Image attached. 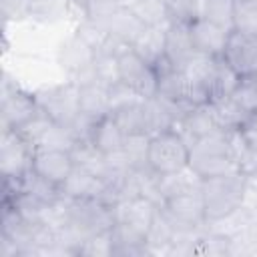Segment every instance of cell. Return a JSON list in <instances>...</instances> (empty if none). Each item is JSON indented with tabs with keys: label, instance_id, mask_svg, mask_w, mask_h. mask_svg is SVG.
Segmentation results:
<instances>
[{
	"label": "cell",
	"instance_id": "1",
	"mask_svg": "<svg viewBox=\"0 0 257 257\" xmlns=\"http://www.w3.org/2000/svg\"><path fill=\"white\" fill-rule=\"evenodd\" d=\"M189 167L201 177H217L225 173L239 171V165L233 157L227 133H211L207 137L197 139L189 147Z\"/></svg>",
	"mask_w": 257,
	"mask_h": 257
},
{
	"label": "cell",
	"instance_id": "2",
	"mask_svg": "<svg viewBox=\"0 0 257 257\" xmlns=\"http://www.w3.org/2000/svg\"><path fill=\"white\" fill-rule=\"evenodd\" d=\"M245 189H247V175L241 171L203 179L201 195L205 201L207 221H217L239 209L245 201Z\"/></svg>",
	"mask_w": 257,
	"mask_h": 257
},
{
	"label": "cell",
	"instance_id": "3",
	"mask_svg": "<svg viewBox=\"0 0 257 257\" xmlns=\"http://www.w3.org/2000/svg\"><path fill=\"white\" fill-rule=\"evenodd\" d=\"M147 165L157 175H169L189 167V145L173 128L155 133L149 141Z\"/></svg>",
	"mask_w": 257,
	"mask_h": 257
},
{
	"label": "cell",
	"instance_id": "4",
	"mask_svg": "<svg viewBox=\"0 0 257 257\" xmlns=\"http://www.w3.org/2000/svg\"><path fill=\"white\" fill-rule=\"evenodd\" d=\"M68 223L82 235V239L110 231L114 225L112 205L100 199H68Z\"/></svg>",
	"mask_w": 257,
	"mask_h": 257
},
{
	"label": "cell",
	"instance_id": "5",
	"mask_svg": "<svg viewBox=\"0 0 257 257\" xmlns=\"http://www.w3.org/2000/svg\"><path fill=\"white\" fill-rule=\"evenodd\" d=\"M159 209L175 227V231H201L207 227V213L201 191L165 199Z\"/></svg>",
	"mask_w": 257,
	"mask_h": 257
},
{
	"label": "cell",
	"instance_id": "6",
	"mask_svg": "<svg viewBox=\"0 0 257 257\" xmlns=\"http://www.w3.org/2000/svg\"><path fill=\"white\" fill-rule=\"evenodd\" d=\"M36 100L40 108L58 124L68 126L80 114V100H78V84L66 82L58 86H48L36 92Z\"/></svg>",
	"mask_w": 257,
	"mask_h": 257
},
{
	"label": "cell",
	"instance_id": "7",
	"mask_svg": "<svg viewBox=\"0 0 257 257\" xmlns=\"http://www.w3.org/2000/svg\"><path fill=\"white\" fill-rule=\"evenodd\" d=\"M34 147L14 128H2L0 137V173L4 179H20L32 169Z\"/></svg>",
	"mask_w": 257,
	"mask_h": 257
},
{
	"label": "cell",
	"instance_id": "8",
	"mask_svg": "<svg viewBox=\"0 0 257 257\" xmlns=\"http://www.w3.org/2000/svg\"><path fill=\"white\" fill-rule=\"evenodd\" d=\"M219 60L221 58L217 56L195 52L187 60V64L181 68L187 78V86H189L187 100L191 104H207L211 100V90H213V80L217 74Z\"/></svg>",
	"mask_w": 257,
	"mask_h": 257
},
{
	"label": "cell",
	"instance_id": "9",
	"mask_svg": "<svg viewBox=\"0 0 257 257\" xmlns=\"http://www.w3.org/2000/svg\"><path fill=\"white\" fill-rule=\"evenodd\" d=\"M118 78L128 84L143 98L157 96V70L147 64L131 46H124L118 54Z\"/></svg>",
	"mask_w": 257,
	"mask_h": 257
},
{
	"label": "cell",
	"instance_id": "10",
	"mask_svg": "<svg viewBox=\"0 0 257 257\" xmlns=\"http://www.w3.org/2000/svg\"><path fill=\"white\" fill-rule=\"evenodd\" d=\"M221 58L243 78L257 74V34L231 30Z\"/></svg>",
	"mask_w": 257,
	"mask_h": 257
},
{
	"label": "cell",
	"instance_id": "11",
	"mask_svg": "<svg viewBox=\"0 0 257 257\" xmlns=\"http://www.w3.org/2000/svg\"><path fill=\"white\" fill-rule=\"evenodd\" d=\"M40 110V104L36 100V94L22 92L16 86H10L4 82L2 88V106H0V116H2V128H20L24 122H28L36 112Z\"/></svg>",
	"mask_w": 257,
	"mask_h": 257
},
{
	"label": "cell",
	"instance_id": "12",
	"mask_svg": "<svg viewBox=\"0 0 257 257\" xmlns=\"http://www.w3.org/2000/svg\"><path fill=\"white\" fill-rule=\"evenodd\" d=\"M74 169V159L70 151L64 149H36L32 157V171L48 179L54 185H62Z\"/></svg>",
	"mask_w": 257,
	"mask_h": 257
},
{
	"label": "cell",
	"instance_id": "13",
	"mask_svg": "<svg viewBox=\"0 0 257 257\" xmlns=\"http://www.w3.org/2000/svg\"><path fill=\"white\" fill-rule=\"evenodd\" d=\"M189 30H191V40H193L195 52L221 58L231 30H227L225 26H219V24L207 20V18L191 20L189 22Z\"/></svg>",
	"mask_w": 257,
	"mask_h": 257
},
{
	"label": "cell",
	"instance_id": "14",
	"mask_svg": "<svg viewBox=\"0 0 257 257\" xmlns=\"http://www.w3.org/2000/svg\"><path fill=\"white\" fill-rule=\"evenodd\" d=\"M195 54L189 22L183 20H171L165 28V58L175 66L183 68L187 60Z\"/></svg>",
	"mask_w": 257,
	"mask_h": 257
},
{
	"label": "cell",
	"instance_id": "15",
	"mask_svg": "<svg viewBox=\"0 0 257 257\" xmlns=\"http://www.w3.org/2000/svg\"><path fill=\"white\" fill-rule=\"evenodd\" d=\"M92 58H94V50L76 34L60 50V64L74 76V82H86L92 78L90 72Z\"/></svg>",
	"mask_w": 257,
	"mask_h": 257
},
{
	"label": "cell",
	"instance_id": "16",
	"mask_svg": "<svg viewBox=\"0 0 257 257\" xmlns=\"http://www.w3.org/2000/svg\"><path fill=\"white\" fill-rule=\"evenodd\" d=\"M60 195H64L68 199H100V201H104L106 185L98 175L74 167L72 173L66 177V181L60 185Z\"/></svg>",
	"mask_w": 257,
	"mask_h": 257
},
{
	"label": "cell",
	"instance_id": "17",
	"mask_svg": "<svg viewBox=\"0 0 257 257\" xmlns=\"http://www.w3.org/2000/svg\"><path fill=\"white\" fill-rule=\"evenodd\" d=\"M157 70V96H163L167 100L173 102H189V86H187V78L183 74L181 68H175L167 58L155 66ZM191 104V102H189Z\"/></svg>",
	"mask_w": 257,
	"mask_h": 257
},
{
	"label": "cell",
	"instance_id": "18",
	"mask_svg": "<svg viewBox=\"0 0 257 257\" xmlns=\"http://www.w3.org/2000/svg\"><path fill=\"white\" fill-rule=\"evenodd\" d=\"M207 104H209L215 124L221 133L241 131V126L247 122V118L251 114L233 96H217V98H211Z\"/></svg>",
	"mask_w": 257,
	"mask_h": 257
},
{
	"label": "cell",
	"instance_id": "19",
	"mask_svg": "<svg viewBox=\"0 0 257 257\" xmlns=\"http://www.w3.org/2000/svg\"><path fill=\"white\" fill-rule=\"evenodd\" d=\"M165 28L167 26H145L131 42V48L153 68L165 60Z\"/></svg>",
	"mask_w": 257,
	"mask_h": 257
},
{
	"label": "cell",
	"instance_id": "20",
	"mask_svg": "<svg viewBox=\"0 0 257 257\" xmlns=\"http://www.w3.org/2000/svg\"><path fill=\"white\" fill-rule=\"evenodd\" d=\"M78 84V100H80V112L88 114L90 118L98 120L106 114H110L108 106V86L96 82L94 78L86 82H76Z\"/></svg>",
	"mask_w": 257,
	"mask_h": 257
},
{
	"label": "cell",
	"instance_id": "21",
	"mask_svg": "<svg viewBox=\"0 0 257 257\" xmlns=\"http://www.w3.org/2000/svg\"><path fill=\"white\" fill-rule=\"evenodd\" d=\"M124 133L122 128L118 126V122L114 120L112 114H106L102 118H98L92 126V133H90V143L102 153V155H110V153H116L122 149L124 145Z\"/></svg>",
	"mask_w": 257,
	"mask_h": 257
},
{
	"label": "cell",
	"instance_id": "22",
	"mask_svg": "<svg viewBox=\"0 0 257 257\" xmlns=\"http://www.w3.org/2000/svg\"><path fill=\"white\" fill-rule=\"evenodd\" d=\"M201 185H203V179L191 167H185V169L169 173V175H161V179H159L163 201L171 199V197H177V195L201 191Z\"/></svg>",
	"mask_w": 257,
	"mask_h": 257
},
{
	"label": "cell",
	"instance_id": "23",
	"mask_svg": "<svg viewBox=\"0 0 257 257\" xmlns=\"http://www.w3.org/2000/svg\"><path fill=\"white\" fill-rule=\"evenodd\" d=\"M175 237V227L169 223V219L163 215L161 209H157L151 227L147 231V255H169V247Z\"/></svg>",
	"mask_w": 257,
	"mask_h": 257
},
{
	"label": "cell",
	"instance_id": "24",
	"mask_svg": "<svg viewBox=\"0 0 257 257\" xmlns=\"http://www.w3.org/2000/svg\"><path fill=\"white\" fill-rule=\"evenodd\" d=\"M143 28H145L143 22L133 14V10H131L128 6L120 8V10L104 24V30H106L110 36L118 38L120 42H124V44H128V46H131V42L137 38V34H139Z\"/></svg>",
	"mask_w": 257,
	"mask_h": 257
},
{
	"label": "cell",
	"instance_id": "25",
	"mask_svg": "<svg viewBox=\"0 0 257 257\" xmlns=\"http://www.w3.org/2000/svg\"><path fill=\"white\" fill-rule=\"evenodd\" d=\"M128 8L143 26H169L171 22L167 0H133Z\"/></svg>",
	"mask_w": 257,
	"mask_h": 257
},
{
	"label": "cell",
	"instance_id": "26",
	"mask_svg": "<svg viewBox=\"0 0 257 257\" xmlns=\"http://www.w3.org/2000/svg\"><path fill=\"white\" fill-rule=\"evenodd\" d=\"M92 78L104 86H110L112 82L120 80L118 78V56L108 50H96L90 66Z\"/></svg>",
	"mask_w": 257,
	"mask_h": 257
},
{
	"label": "cell",
	"instance_id": "27",
	"mask_svg": "<svg viewBox=\"0 0 257 257\" xmlns=\"http://www.w3.org/2000/svg\"><path fill=\"white\" fill-rule=\"evenodd\" d=\"M54 124H58V122H54V120L40 108L28 122H24V124H22L20 128H16V131H18V133H20V135H22V137L36 149V147L44 141V137L52 131Z\"/></svg>",
	"mask_w": 257,
	"mask_h": 257
},
{
	"label": "cell",
	"instance_id": "28",
	"mask_svg": "<svg viewBox=\"0 0 257 257\" xmlns=\"http://www.w3.org/2000/svg\"><path fill=\"white\" fill-rule=\"evenodd\" d=\"M76 255H80V257H112L114 255L112 229L86 237L82 241V245L78 247Z\"/></svg>",
	"mask_w": 257,
	"mask_h": 257
},
{
	"label": "cell",
	"instance_id": "29",
	"mask_svg": "<svg viewBox=\"0 0 257 257\" xmlns=\"http://www.w3.org/2000/svg\"><path fill=\"white\" fill-rule=\"evenodd\" d=\"M149 141H151L149 135H126V137H124L122 153H124V157H126V161L131 163L133 169L149 167V165H147Z\"/></svg>",
	"mask_w": 257,
	"mask_h": 257
},
{
	"label": "cell",
	"instance_id": "30",
	"mask_svg": "<svg viewBox=\"0 0 257 257\" xmlns=\"http://www.w3.org/2000/svg\"><path fill=\"white\" fill-rule=\"evenodd\" d=\"M233 8L235 0H205L203 2V16L227 30H233Z\"/></svg>",
	"mask_w": 257,
	"mask_h": 257
},
{
	"label": "cell",
	"instance_id": "31",
	"mask_svg": "<svg viewBox=\"0 0 257 257\" xmlns=\"http://www.w3.org/2000/svg\"><path fill=\"white\" fill-rule=\"evenodd\" d=\"M233 30L257 34V4L251 0H235Z\"/></svg>",
	"mask_w": 257,
	"mask_h": 257
},
{
	"label": "cell",
	"instance_id": "32",
	"mask_svg": "<svg viewBox=\"0 0 257 257\" xmlns=\"http://www.w3.org/2000/svg\"><path fill=\"white\" fill-rule=\"evenodd\" d=\"M241 76L221 58L219 60V66H217V74H215V80H213V90H211V98H217V96H231L239 84Z\"/></svg>",
	"mask_w": 257,
	"mask_h": 257
},
{
	"label": "cell",
	"instance_id": "33",
	"mask_svg": "<svg viewBox=\"0 0 257 257\" xmlns=\"http://www.w3.org/2000/svg\"><path fill=\"white\" fill-rule=\"evenodd\" d=\"M247 112L257 110V74L255 76H243L231 94Z\"/></svg>",
	"mask_w": 257,
	"mask_h": 257
},
{
	"label": "cell",
	"instance_id": "34",
	"mask_svg": "<svg viewBox=\"0 0 257 257\" xmlns=\"http://www.w3.org/2000/svg\"><path fill=\"white\" fill-rule=\"evenodd\" d=\"M106 90H108V106H110V112H114V110H118V108L131 104V102L143 98L141 94H137V92H135L128 84H124L122 80L112 82Z\"/></svg>",
	"mask_w": 257,
	"mask_h": 257
},
{
	"label": "cell",
	"instance_id": "35",
	"mask_svg": "<svg viewBox=\"0 0 257 257\" xmlns=\"http://www.w3.org/2000/svg\"><path fill=\"white\" fill-rule=\"evenodd\" d=\"M76 36H78L80 40H84V42L96 52V50L102 48V44H104L108 32H106L102 26H98V24H94V22H90V20L84 18V22L76 28Z\"/></svg>",
	"mask_w": 257,
	"mask_h": 257
},
{
	"label": "cell",
	"instance_id": "36",
	"mask_svg": "<svg viewBox=\"0 0 257 257\" xmlns=\"http://www.w3.org/2000/svg\"><path fill=\"white\" fill-rule=\"evenodd\" d=\"M24 12L32 18L48 20V18L56 16L58 2L56 0H24Z\"/></svg>",
	"mask_w": 257,
	"mask_h": 257
},
{
	"label": "cell",
	"instance_id": "37",
	"mask_svg": "<svg viewBox=\"0 0 257 257\" xmlns=\"http://www.w3.org/2000/svg\"><path fill=\"white\" fill-rule=\"evenodd\" d=\"M241 135L245 137V141H247L249 147L257 149V110L249 114L247 122L241 126Z\"/></svg>",
	"mask_w": 257,
	"mask_h": 257
},
{
	"label": "cell",
	"instance_id": "38",
	"mask_svg": "<svg viewBox=\"0 0 257 257\" xmlns=\"http://www.w3.org/2000/svg\"><path fill=\"white\" fill-rule=\"evenodd\" d=\"M247 209H249V219H247L245 235L257 245V207H247Z\"/></svg>",
	"mask_w": 257,
	"mask_h": 257
},
{
	"label": "cell",
	"instance_id": "39",
	"mask_svg": "<svg viewBox=\"0 0 257 257\" xmlns=\"http://www.w3.org/2000/svg\"><path fill=\"white\" fill-rule=\"evenodd\" d=\"M72 2H78V4H80V6H82V2H84V0H72Z\"/></svg>",
	"mask_w": 257,
	"mask_h": 257
},
{
	"label": "cell",
	"instance_id": "40",
	"mask_svg": "<svg viewBox=\"0 0 257 257\" xmlns=\"http://www.w3.org/2000/svg\"><path fill=\"white\" fill-rule=\"evenodd\" d=\"M167 2H177V0H167Z\"/></svg>",
	"mask_w": 257,
	"mask_h": 257
},
{
	"label": "cell",
	"instance_id": "41",
	"mask_svg": "<svg viewBox=\"0 0 257 257\" xmlns=\"http://www.w3.org/2000/svg\"><path fill=\"white\" fill-rule=\"evenodd\" d=\"M131 2H133V0H128V6H131Z\"/></svg>",
	"mask_w": 257,
	"mask_h": 257
},
{
	"label": "cell",
	"instance_id": "42",
	"mask_svg": "<svg viewBox=\"0 0 257 257\" xmlns=\"http://www.w3.org/2000/svg\"><path fill=\"white\" fill-rule=\"evenodd\" d=\"M251 2H255V4H257V0H251Z\"/></svg>",
	"mask_w": 257,
	"mask_h": 257
}]
</instances>
